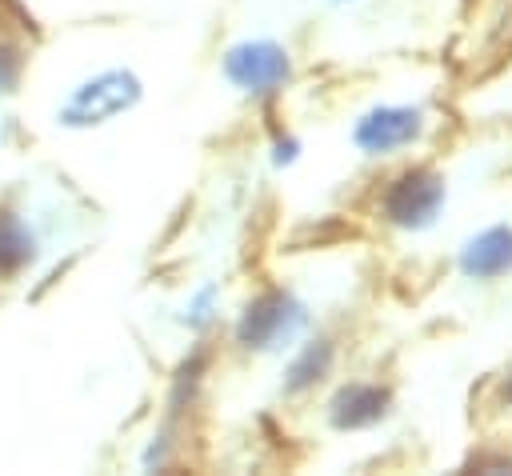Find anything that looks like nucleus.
Returning a JSON list of instances; mask_svg holds the SVG:
<instances>
[{"mask_svg":"<svg viewBox=\"0 0 512 476\" xmlns=\"http://www.w3.org/2000/svg\"><path fill=\"white\" fill-rule=\"evenodd\" d=\"M140 96H144V80L132 68H120V64L100 68L64 92L52 120L64 132H88V128H100V124L132 112L140 104Z\"/></svg>","mask_w":512,"mask_h":476,"instance_id":"nucleus-1","label":"nucleus"},{"mask_svg":"<svg viewBox=\"0 0 512 476\" xmlns=\"http://www.w3.org/2000/svg\"><path fill=\"white\" fill-rule=\"evenodd\" d=\"M304 324H308V312L292 292L264 288L236 316V340L252 352H280L304 332Z\"/></svg>","mask_w":512,"mask_h":476,"instance_id":"nucleus-2","label":"nucleus"},{"mask_svg":"<svg viewBox=\"0 0 512 476\" xmlns=\"http://www.w3.org/2000/svg\"><path fill=\"white\" fill-rule=\"evenodd\" d=\"M224 76L252 100H272L292 80V56L276 40H240L224 52Z\"/></svg>","mask_w":512,"mask_h":476,"instance_id":"nucleus-3","label":"nucleus"},{"mask_svg":"<svg viewBox=\"0 0 512 476\" xmlns=\"http://www.w3.org/2000/svg\"><path fill=\"white\" fill-rule=\"evenodd\" d=\"M440 204H444V180L432 168H408V172H400L388 184L384 200H380L384 216L396 228H428L436 220Z\"/></svg>","mask_w":512,"mask_h":476,"instance_id":"nucleus-4","label":"nucleus"},{"mask_svg":"<svg viewBox=\"0 0 512 476\" xmlns=\"http://www.w3.org/2000/svg\"><path fill=\"white\" fill-rule=\"evenodd\" d=\"M420 132H424L420 108H396V104H388V108L364 112V116L356 120V128H352V140H356L368 156H388V152L408 148L412 140H420Z\"/></svg>","mask_w":512,"mask_h":476,"instance_id":"nucleus-5","label":"nucleus"},{"mask_svg":"<svg viewBox=\"0 0 512 476\" xmlns=\"http://www.w3.org/2000/svg\"><path fill=\"white\" fill-rule=\"evenodd\" d=\"M40 260V236L24 212L0 208V280H20Z\"/></svg>","mask_w":512,"mask_h":476,"instance_id":"nucleus-6","label":"nucleus"},{"mask_svg":"<svg viewBox=\"0 0 512 476\" xmlns=\"http://www.w3.org/2000/svg\"><path fill=\"white\" fill-rule=\"evenodd\" d=\"M460 268L472 280H496L512 272V228H488L472 236L460 252Z\"/></svg>","mask_w":512,"mask_h":476,"instance_id":"nucleus-7","label":"nucleus"},{"mask_svg":"<svg viewBox=\"0 0 512 476\" xmlns=\"http://www.w3.org/2000/svg\"><path fill=\"white\" fill-rule=\"evenodd\" d=\"M384 412H388V392L380 384H344L328 404L336 428H368Z\"/></svg>","mask_w":512,"mask_h":476,"instance_id":"nucleus-8","label":"nucleus"},{"mask_svg":"<svg viewBox=\"0 0 512 476\" xmlns=\"http://www.w3.org/2000/svg\"><path fill=\"white\" fill-rule=\"evenodd\" d=\"M332 344L328 340H312V344H304L296 356H292V364H288V372H284V388L296 396V392H308V388H316L324 376H328V368H332Z\"/></svg>","mask_w":512,"mask_h":476,"instance_id":"nucleus-9","label":"nucleus"},{"mask_svg":"<svg viewBox=\"0 0 512 476\" xmlns=\"http://www.w3.org/2000/svg\"><path fill=\"white\" fill-rule=\"evenodd\" d=\"M28 68V44L20 32L0 24V96H12L20 88V76Z\"/></svg>","mask_w":512,"mask_h":476,"instance_id":"nucleus-10","label":"nucleus"},{"mask_svg":"<svg viewBox=\"0 0 512 476\" xmlns=\"http://www.w3.org/2000/svg\"><path fill=\"white\" fill-rule=\"evenodd\" d=\"M212 304H216V288L196 292V300L188 304V324H192V328H204V324L212 320Z\"/></svg>","mask_w":512,"mask_h":476,"instance_id":"nucleus-11","label":"nucleus"},{"mask_svg":"<svg viewBox=\"0 0 512 476\" xmlns=\"http://www.w3.org/2000/svg\"><path fill=\"white\" fill-rule=\"evenodd\" d=\"M292 148H296L292 140H276V164H284V160H292V156H296Z\"/></svg>","mask_w":512,"mask_h":476,"instance_id":"nucleus-12","label":"nucleus"},{"mask_svg":"<svg viewBox=\"0 0 512 476\" xmlns=\"http://www.w3.org/2000/svg\"><path fill=\"white\" fill-rule=\"evenodd\" d=\"M508 396H512V384H508Z\"/></svg>","mask_w":512,"mask_h":476,"instance_id":"nucleus-13","label":"nucleus"}]
</instances>
